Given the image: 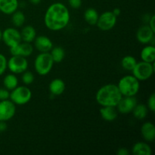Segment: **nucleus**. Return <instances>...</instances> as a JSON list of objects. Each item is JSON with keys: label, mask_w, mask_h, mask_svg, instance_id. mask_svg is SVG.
Listing matches in <instances>:
<instances>
[{"label": "nucleus", "mask_w": 155, "mask_h": 155, "mask_svg": "<svg viewBox=\"0 0 155 155\" xmlns=\"http://www.w3.org/2000/svg\"><path fill=\"white\" fill-rule=\"evenodd\" d=\"M71 20L69 9L61 2H54L48 6L44 16L45 27L51 31H59L68 25Z\"/></svg>", "instance_id": "f257e3e1"}, {"label": "nucleus", "mask_w": 155, "mask_h": 155, "mask_svg": "<svg viewBox=\"0 0 155 155\" xmlns=\"http://www.w3.org/2000/svg\"><path fill=\"white\" fill-rule=\"evenodd\" d=\"M122 97L123 95H121L117 85L107 84L101 86L97 91L95 99L98 104L101 107H116Z\"/></svg>", "instance_id": "f03ea898"}, {"label": "nucleus", "mask_w": 155, "mask_h": 155, "mask_svg": "<svg viewBox=\"0 0 155 155\" xmlns=\"http://www.w3.org/2000/svg\"><path fill=\"white\" fill-rule=\"evenodd\" d=\"M123 96H136L140 89V83L133 75H126L117 85Z\"/></svg>", "instance_id": "7ed1b4c3"}, {"label": "nucleus", "mask_w": 155, "mask_h": 155, "mask_svg": "<svg viewBox=\"0 0 155 155\" xmlns=\"http://www.w3.org/2000/svg\"><path fill=\"white\" fill-rule=\"evenodd\" d=\"M54 63L49 52H40L35 58V71L39 75L45 76L51 72Z\"/></svg>", "instance_id": "20e7f679"}, {"label": "nucleus", "mask_w": 155, "mask_h": 155, "mask_svg": "<svg viewBox=\"0 0 155 155\" xmlns=\"http://www.w3.org/2000/svg\"><path fill=\"white\" fill-rule=\"evenodd\" d=\"M9 98L15 105H24L31 100L32 92L27 86H18L11 91Z\"/></svg>", "instance_id": "39448f33"}, {"label": "nucleus", "mask_w": 155, "mask_h": 155, "mask_svg": "<svg viewBox=\"0 0 155 155\" xmlns=\"http://www.w3.org/2000/svg\"><path fill=\"white\" fill-rule=\"evenodd\" d=\"M155 71L154 62L148 63L145 61L137 62L132 72L133 75L139 81H145L152 77Z\"/></svg>", "instance_id": "423d86ee"}, {"label": "nucleus", "mask_w": 155, "mask_h": 155, "mask_svg": "<svg viewBox=\"0 0 155 155\" xmlns=\"http://www.w3.org/2000/svg\"><path fill=\"white\" fill-rule=\"evenodd\" d=\"M7 68H8L12 74H23L28 68V61L25 57L12 55L7 61Z\"/></svg>", "instance_id": "0eeeda50"}, {"label": "nucleus", "mask_w": 155, "mask_h": 155, "mask_svg": "<svg viewBox=\"0 0 155 155\" xmlns=\"http://www.w3.org/2000/svg\"><path fill=\"white\" fill-rule=\"evenodd\" d=\"M117 21V17L112 12H105L98 16L97 27L102 31H108L115 27Z\"/></svg>", "instance_id": "6e6552de"}, {"label": "nucleus", "mask_w": 155, "mask_h": 155, "mask_svg": "<svg viewBox=\"0 0 155 155\" xmlns=\"http://www.w3.org/2000/svg\"><path fill=\"white\" fill-rule=\"evenodd\" d=\"M2 40L10 48L18 45L22 39L20 31H18L16 28L8 27L2 32Z\"/></svg>", "instance_id": "1a4fd4ad"}, {"label": "nucleus", "mask_w": 155, "mask_h": 155, "mask_svg": "<svg viewBox=\"0 0 155 155\" xmlns=\"http://www.w3.org/2000/svg\"><path fill=\"white\" fill-rule=\"evenodd\" d=\"M16 113V106L11 100L0 101V121L10 120Z\"/></svg>", "instance_id": "9d476101"}, {"label": "nucleus", "mask_w": 155, "mask_h": 155, "mask_svg": "<svg viewBox=\"0 0 155 155\" xmlns=\"http://www.w3.org/2000/svg\"><path fill=\"white\" fill-rule=\"evenodd\" d=\"M136 104L137 100L135 96H123L116 106V108L119 113L122 114H128L133 111Z\"/></svg>", "instance_id": "9b49d317"}, {"label": "nucleus", "mask_w": 155, "mask_h": 155, "mask_svg": "<svg viewBox=\"0 0 155 155\" xmlns=\"http://www.w3.org/2000/svg\"><path fill=\"white\" fill-rule=\"evenodd\" d=\"M155 32L153 31L148 25L141 26L136 33L137 40L142 44L151 43L154 38Z\"/></svg>", "instance_id": "f8f14e48"}, {"label": "nucleus", "mask_w": 155, "mask_h": 155, "mask_svg": "<svg viewBox=\"0 0 155 155\" xmlns=\"http://www.w3.org/2000/svg\"><path fill=\"white\" fill-rule=\"evenodd\" d=\"M33 47L30 42H20L18 45L10 48V52L12 55H19L22 57H29L33 54Z\"/></svg>", "instance_id": "ddd939ff"}, {"label": "nucleus", "mask_w": 155, "mask_h": 155, "mask_svg": "<svg viewBox=\"0 0 155 155\" xmlns=\"http://www.w3.org/2000/svg\"><path fill=\"white\" fill-rule=\"evenodd\" d=\"M34 45L40 52H49L53 48V42L50 38L45 36H39L35 38Z\"/></svg>", "instance_id": "4468645a"}, {"label": "nucleus", "mask_w": 155, "mask_h": 155, "mask_svg": "<svg viewBox=\"0 0 155 155\" xmlns=\"http://www.w3.org/2000/svg\"><path fill=\"white\" fill-rule=\"evenodd\" d=\"M19 6L18 0H0V12L5 15H12Z\"/></svg>", "instance_id": "2eb2a0df"}, {"label": "nucleus", "mask_w": 155, "mask_h": 155, "mask_svg": "<svg viewBox=\"0 0 155 155\" xmlns=\"http://www.w3.org/2000/svg\"><path fill=\"white\" fill-rule=\"evenodd\" d=\"M141 135L146 142H153L155 139V127L151 122H146L141 127Z\"/></svg>", "instance_id": "dca6fc26"}, {"label": "nucleus", "mask_w": 155, "mask_h": 155, "mask_svg": "<svg viewBox=\"0 0 155 155\" xmlns=\"http://www.w3.org/2000/svg\"><path fill=\"white\" fill-rule=\"evenodd\" d=\"M100 114L103 120L107 122H111L115 120L118 116V111L116 107L105 106L100 109Z\"/></svg>", "instance_id": "f3484780"}, {"label": "nucleus", "mask_w": 155, "mask_h": 155, "mask_svg": "<svg viewBox=\"0 0 155 155\" xmlns=\"http://www.w3.org/2000/svg\"><path fill=\"white\" fill-rule=\"evenodd\" d=\"M48 88H49V91L51 95L58 96V95H62L64 92L65 83L61 79H54L51 81Z\"/></svg>", "instance_id": "a211bd4d"}, {"label": "nucleus", "mask_w": 155, "mask_h": 155, "mask_svg": "<svg viewBox=\"0 0 155 155\" xmlns=\"http://www.w3.org/2000/svg\"><path fill=\"white\" fill-rule=\"evenodd\" d=\"M132 153L134 155H151L152 149L148 143L139 142L133 146Z\"/></svg>", "instance_id": "6ab92c4d"}, {"label": "nucleus", "mask_w": 155, "mask_h": 155, "mask_svg": "<svg viewBox=\"0 0 155 155\" xmlns=\"http://www.w3.org/2000/svg\"><path fill=\"white\" fill-rule=\"evenodd\" d=\"M140 57L142 61L154 63L155 61V48L154 45H150L144 47L141 51Z\"/></svg>", "instance_id": "aec40b11"}, {"label": "nucleus", "mask_w": 155, "mask_h": 155, "mask_svg": "<svg viewBox=\"0 0 155 155\" xmlns=\"http://www.w3.org/2000/svg\"><path fill=\"white\" fill-rule=\"evenodd\" d=\"M20 33H21V39L26 42L31 43L32 42L34 41L35 38L36 37V30L31 25L25 26L24 28H22V30H21Z\"/></svg>", "instance_id": "412c9836"}, {"label": "nucleus", "mask_w": 155, "mask_h": 155, "mask_svg": "<svg viewBox=\"0 0 155 155\" xmlns=\"http://www.w3.org/2000/svg\"><path fill=\"white\" fill-rule=\"evenodd\" d=\"M98 16H99V15H98V12L93 8H89L86 9L84 13L85 21L87 24L92 26L96 25Z\"/></svg>", "instance_id": "4be33fe9"}, {"label": "nucleus", "mask_w": 155, "mask_h": 155, "mask_svg": "<svg viewBox=\"0 0 155 155\" xmlns=\"http://www.w3.org/2000/svg\"><path fill=\"white\" fill-rule=\"evenodd\" d=\"M3 85L8 90L12 91L18 86V79L15 74L6 75L3 79Z\"/></svg>", "instance_id": "5701e85b"}, {"label": "nucleus", "mask_w": 155, "mask_h": 155, "mask_svg": "<svg viewBox=\"0 0 155 155\" xmlns=\"http://www.w3.org/2000/svg\"><path fill=\"white\" fill-rule=\"evenodd\" d=\"M132 112H133V116L136 119L142 120L145 119L148 115V108L145 104H137Z\"/></svg>", "instance_id": "b1692460"}, {"label": "nucleus", "mask_w": 155, "mask_h": 155, "mask_svg": "<svg viewBox=\"0 0 155 155\" xmlns=\"http://www.w3.org/2000/svg\"><path fill=\"white\" fill-rule=\"evenodd\" d=\"M50 54H51L54 63H60L64 58L65 51L61 46L54 47L50 51Z\"/></svg>", "instance_id": "393cba45"}, {"label": "nucleus", "mask_w": 155, "mask_h": 155, "mask_svg": "<svg viewBox=\"0 0 155 155\" xmlns=\"http://www.w3.org/2000/svg\"><path fill=\"white\" fill-rule=\"evenodd\" d=\"M137 64L136 58L132 55H127L123 58L121 60V66L124 70L128 71H132Z\"/></svg>", "instance_id": "a878e982"}, {"label": "nucleus", "mask_w": 155, "mask_h": 155, "mask_svg": "<svg viewBox=\"0 0 155 155\" xmlns=\"http://www.w3.org/2000/svg\"><path fill=\"white\" fill-rule=\"evenodd\" d=\"M25 15L21 11H16L12 14V21L14 26L16 27H21L25 22Z\"/></svg>", "instance_id": "bb28decb"}, {"label": "nucleus", "mask_w": 155, "mask_h": 155, "mask_svg": "<svg viewBox=\"0 0 155 155\" xmlns=\"http://www.w3.org/2000/svg\"><path fill=\"white\" fill-rule=\"evenodd\" d=\"M21 79H22L23 83L25 85H27V86H28V85L32 84L33 83L35 77L33 73L30 72V71H28L27 70V71L23 73Z\"/></svg>", "instance_id": "cd10ccee"}, {"label": "nucleus", "mask_w": 155, "mask_h": 155, "mask_svg": "<svg viewBox=\"0 0 155 155\" xmlns=\"http://www.w3.org/2000/svg\"><path fill=\"white\" fill-rule=\"evenodd\" d=\"M7 61L5 56L0 53V76L2 75L7 69Z\"/></svg>", "instance_id": "c85d7f7f"}, {"label": "nucleus", "mask_w": 155, "mask_h": 155, "mask_svg": "<svg viewBox=\"0 0 155 155\" xmlns=\"http://www.w3.org/2000/svg\"><path fill=\"white\" fill-rule=\"evenodd\" d=\"M147 107L151 112L155 111V94L152 93L149 96L147 102Z\"/></svg>", "instance_id": "c756f323"}, {"label": "nucleus", "mask_w": 155, "mask_h": 155, "mask_svg": "<svg viewBox=\"0 0 155 155\" xmlns=\"http://www.w3.org/2000/svg\"><path fill=\"white\" fill-rule=\"evenodd\" d=\"M10 92L5 88H0V101L6 100L9 98Z\"/></svg>", "instance_id": "7c9ffc66"}, {"label": "nucleus", "mask_w": 155, "mask_h": 155, "mask_svg": "<svg viewBox=\"0 0 155 155\" xmlns=\"http://www.w3.org/2000/svg\"><path fill=\"white\" fill-rule=\"evenodd\" d=\"M68 4L72 8L78 9L82 5V0H68Z\"/></svg>", "instance_id": "2f4dec72"}, {"label": "nucleus", "mask_w": 155, "mask_h": 155, "mask_svg": "<svg viewBox=\"0 0 155 155\" xmlns=\"http://www.w3.org/2000/svg\"><path fill=\"white\" fill-rule=\"evenodd\" d=\"M154 23H155V16L154 15H152V16L150 18L149 21H148V25L149 26L150 28L153 30V31L155 32V26H154Z\"/></svg>", "instance_id": "473e14b6"}, {"label": "nucleus", "mask_w": 155, "mask_h": 155, "mask_svg": "<svg viewBox=\"0 0 155 155\" xmlns=\"http://www.w3.org/2000/svg\"><path fill=\"white\" fill-rule=\"evenodd\" d=\"M130 152H129L128 149L125 148H119L117 151V155H129Z\"/></svg>", "instance_id": "72a5a7b5"}, {"label": "nucleus", "mask_w": 155, "mask_h": 155, "mask_svg": "<svg viewBox=\"0 0 155 155\" xmlns=\"http://www.w3.org/2000/svg\"><path fill=\"white\" fill-rule=\"evenodd\" d=\"M7 130V124L5 121H0V133H3Z\"/></svg>", "instance_id": "f704fd0d"}, {"label": "nucleus", "mask_w": 155, "mask_h": 155, "mask_svg": "<svg viewBox=\"0 0 155 155\" xmlns=\"http://www.w3.org/2000/svg\"><path fill=\"white\" fill-rule=\"evenodd\" d=\"M112 12H113L114 15L115 16H117V17L120 16V15L121 14V11H120V9L119 8H115L114 9L113 11H112Z\"/></svg>", "instance_id": "c9c22d12"}, {"label": "nucleus", "mask_w": 155, "mask_h": 155, "mask_svg": "<svg viewBox=\"0 0 155 155\" xmlns=\"http://www.w3.org/2000/svg\"><path fill=\"white\" fill-rule=\"evenodd\" d=\"M33 5H38L41 2L42 0H29Z\"/></svg>", "instance_id": "e433bc0d"}, {"label": "nucleus", "mask_w": 155, "mask_h": 155, "mask_svg": "<svg viewBox=\"0 0 155 155\" xmlns=\"http://www.w3.org/2000/svg\"><path fill=\"white\" fill-rule=\"evenodd\" d=\"M2 31L1 29H0V41L2 40Z\"/></svg>", "instance_id": "4c0bfd02"}]
</instances>
